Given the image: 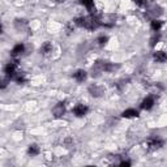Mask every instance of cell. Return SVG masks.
<instances>
[{"mask_svg":"<svg viewBox=\"0 0 167 167\" xmlns=\"http://www.w3.org/2000/svg\"><path fill=\"white\" fill-rule=\"evenodd\" d=\"M87 111H89L87 106L82 105V103H78V105H76V106H74V108H73V114L76 115V116H78V118H82V116H85Z\"/></svg>","mask_w":167,"mask_h":167,"instance_id":"obj_3","label":"cell"},{"mask_svg":"<svg viewBox=\"0 0 167 167\" xmlns=\"http://www.w3.org/2000/svg\"><path fill=\"white\" fill-rule=\"evenodd\" d=\"M163 146V141L158 137H152L146 141V148L149 150H157V149H161Z\"/></svg>","mask_w":167,"mask_h":167,"instance_id":"obj_2","label":"cell"},{"mask_svg":"<svg viewBox=\"0 0 167 167\" xmlns=\"http://www.w3.org/2000/svg\"><path fill=\"white\" fill-rule=\"evenodd\" d=\"M89 91H90V94L93 97H101L103 94V89L102 87H99V86H97V85H91V86L89 87Z\"/></svg>","mask_w":167,"mask_h":167,"instance_id":"obj_10","label":"cell"},{"mask_svg":"<svg viewBox=\"0 0 167 167\" xmlns=\"http://www.w3.org/2000/svg\"><path fill=\"white\" fill-rule=\"evenodd\" d=\"M149 12L152 13L153 16H159L162 13V9L159 8V7H153V9H150Z\"/></svg>","mask_w":167,"mask_h":167,"instance_id":"obj_16","label":"cell"},{"mask_svg":"<svg viewBox=\"0 0 167 167\" xmlns=\"http://www.w3.org/2000/svg\"><path fill=\"white\" fill-rule=\"evenodd\" d=\"M162 25H163V22L159 21V20H153L152 21V29L154 31H159L162 28Z\"/></svg>","mask_w":167,"mask_h":167,"instance_id":"obj_13","label":"cell"},{"mask_svg":"<svg viewBox=\"0 0 167 167\" xmlns=\"http://www.w3.org/2000/svg\"><path fill=\"white\" fill-rule=\"evenodd\" d=\"M24 51H25V46L22 43H19V44H16V46L13 47L11 55H12L13 58H17V56H20L22 52H24Z\"/></svg>","mask_w":167,"mask_h":167,"instance_id":"obj_6","label":"cell"},{"mask_svg":"<svg viewBox=\"0 0 167 167\" xmlns=\"http://www.w3.org/2000/svg\"><path fill=\"white\" fill-rule=\"evenodd\" d=\"M64 112H65V105L63 102L58 103V105L52 108V114L55 118H62L63 115H64Z\"/></svg>","mask_w":167,"mask_h":167,"instance_id":"obj_5","label":"cell"},{"mask_svg":"<svg viewBox=\"0 0 167 167\" xmlns=\"http://www.w3.org/2000/svg\"><path fill=\"white\" fill-rule=\"evenodd\" d=\"M158 40H159V35H155V37L152 38V43H150V46H154L155 43H158Z\"/></svg>","mask_w":167,"mask_h":167,"instance_id":"obj_20","label":"cell"},{"mask_svg":"<svg viewBox=\"0 0 167 167\" xmlns=\"http://www.w3.org/2000/svg\"><path fill=\"white\" fill-rule=\"evenodd\" d=\"M135 1V4H137L139 7H145V5H148V1L146 0H133Z\"/></svg>","mask_w":167,"mask_h":167,"instance_id":"obj_18","label":"cell"},{"mask_svg":"<svg viewBox=\"0 0 167 167\" xmlns=\"http://www.w3.org/2000/svg\"><path fill=\"white\" fill-rule=\"evenodd\" d=\"M86 76L87 74L84 69H78V71L73 74V77L76 78V81H78V82H84V81L86 80Z\"/></svg>","mask_w":167,"mask_h":167,"instance_id":"obj_11","label":"cell"},{"mask_svg":"<svg viewBox=\"0 0 167 167\" xmlns=\"http://www.w3.org/2000/svg\"><path fill=\"white\" fill-rule=\"evenodd\" d=\"M120 166H121V167H128V166H131V162L123 161V162H120Z\"/></svg>","mask_w":167,"mask_h":167,"instance_id":"obj_21","label":"cell"},{"mask_svg":"<svg viewBox=\"0 0 167 167\" xmlns=\"http://www.w3.org/2000/svg\"><path fill=\"white\" fill-rule=\"evenodd\" d=\"M153 58L157 63H164L167 60V54L163 52V51H157V52H154Z\"/></svg>","mask_w":167,"mask_h":167,"instance_id":"obj_8","label":"cell"},{"mask_svg":"<svg viewBox=\"0 0 167 167\" xmlns=\"http://www.w3.org/2000/svg\"><path fill=\"white\" fill-rule=\"evenodd\" d=\"M99 25H101V21H99V19L97 16L90 15L87 17H85V25H84V28L89 29V30H94V29L98 28Z\"/></svg>","mask_w":167,"mask_h":167,"instance_id":"obj_1","label":"cell"},{"mask_svg":"<svg viewBox=\"0 0 167 167\" xmlns=\"http://www.w3.org/2000/svg\"><path fill=\"white\" fill-rule=\"evenodd\" d=\"M121 116L123 118H137L139 116V111L137 110H135V108H128V110H125V111H123V114H121Z\"/></svg>","mask_w":167,"mask_h":167,"instance_id":"obj_9","label":"cell"},{"mask_svg":"<svg viewBox=\"0 0 167 167\" xmlns=\"http://www.w3.org/2000/svg\"><path fill=\"white\" fill-rule=\"evenodd\" d=\"M51 50H52V44L50 43V42H46L43 46L40 47V52L42 54H48V52H51Z\"/></svg>","mask_w":167,"mask_h":167,"instance_id":"obj_14","label":"cell"},{"mask_svg":"<svg viewBox=\"0 0 167 167\" xmlns=\"http://www.w3.org/2000/svg\"><path fill=\"white\" fill-rule=\"evenodd\" d=\"M107 40H108V38L107 37H105V35H101V37L97 39V42H98L101 46H103V44H106L107 43Z\"/></svg>","mask_w":167,"mask_h":167,"instance_id":"obj_17","label":"cell"},{"mask_svg":"<svg viewBox=\"0 0 167 167\" xmlns=\"http://www.w3.org/2000/svg\"><path fill=\"white\" fill-rule=\"evenodd\" d=\"M153 105H154L153 97H146L142 101V103H141V108H142V110H150V108L153 107Z\"/></svg>","mask_w":167,"mask_h":167,"instance_id":"obj_7","label":"cell"},{"mask_svg":"<svg viewBox=\"0 0 167 167\" xmlns=\"http://www.w3.org/2000/svg\"><path fill=\"white\" fill-rule=\"evenodd\" d=\"M16 67H17V62L15 63H8L4 68V72L7 74V78H12L16 73Z\"/></svg>","mask_w":167,"mask_h":167,"instance_id":"obj_4","label":"cell"},{"mask_svg":"<svg viewBox=\"0 0 167 167\" xmlns=\"http://www.w3.org/2000/svg\"><path fill=\"white\" fill-rule=\"evenodd\" d=\"M16 81H17V84H22V82H25V77L22 74H19V76L16 77Z\"/></svg>","mask_w":167,"mask_h":167,"instance_id":"obj_19","label":"cell"},{"mask_svg":"<svg viewBox=\"0 0 167 167\" xmlns=\"http://www.w3.org/2000/svg\"><path fill=\"white\" fill-rule=\"evenodd\" d=\"M56 1H59V3H60V1H64V0H56Z\"/></svg>","mask_w":167,"mask_h":167,"instance_id":"obj_22","label":"cell"},{"mask_svg":"<svg viewBox=\"0 0 167 167\" xmlns=\"http://www.w3.org/2000/svg\"><path fill=\"white\" fill-rule=\"evenodd\" d=\"M28 153L30 155H38V154H39V146L35 145V144L30 145V146H29V149H28Z\"/></svg>","mask_w":167,"mask_h":167,"instance_id":"obj_12","label":"cell"},{"mask_svg":"<svg viewBox=\"0 0 167 167\" xmlns=\"http://www.w3.org/2000/svg\"><path fill=\"white\" fill-rule=\"evenodd\" d=\"M80 3L82 4V5H86L87 8L90 9V12L93 13V3H94V0H80Z\"/></svg>","mask_w":167,"mask_h":167,"instance_id":"obj_15","label":"cell"}]
</instances>
